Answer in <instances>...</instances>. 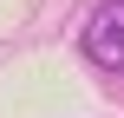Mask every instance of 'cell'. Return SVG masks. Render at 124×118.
<instances>
[{"mask_svg":"<svg viewBox=\"0 0 124 118\" xmlns=\"http://www.w3.org/2000/svg\"><path fill=\"white\" fill-rule=\"evenodd\" d=\"M78 46H85V59H92V66H105V72H124V0H105V7L85 20Z\"/></svg>","mask_w":124,"mask_h":118,"instance_id":"6da1fadb","label":"cell"}]
</instances>
